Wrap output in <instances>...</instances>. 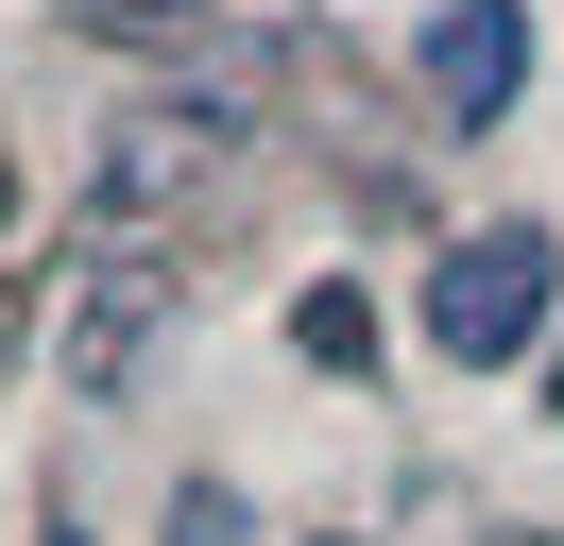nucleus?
I'll return each mask as SVG.
<instances>
[{"instance_id":"nucleus-8","label":"nucleus","mask_w":564,"mask_h":546,"mask_svg":"<svg viewBox=\"0 0 564 546\" xmlns=\"http://www.w3.org/2000/svg\"><path fill=\"white\" fill-rule=\"evenodd\" d=\"M52 546H86V529H52Z\"/></svg>"},{"instance_id":"nucleus-2","label":"nucleus","mask_w":564,"mask_h":546,"mask_svg":"<svg viewBox=\"0 0 564 546\" xmlns=\"http://www.w3.org/2000/svg\"><path fill=\"white\" fill-rule=\"evenodd\" d=\"M427 86H445L462 120H496V102L530 86V0H445V18H427Z\"/></svg>"},{"instance_id":"nucleus-1","label":"nucleus","mask_w":564,"mask_h":546,"mask_svg":"<svg viewBox=\"0 0 564 546\" xmlns=\"http://www.w3.org/2000/svg\"><path fill=\"white\" fill-rule=\"evenodd\" d=\"M547 291H564V239L547 222H496V239H462V256L427 273V341H445L462 375L530 359V341H547Z\"/></svg>"},{"instance_id":"nucleus-6","label":"nucleus","mask_w":564,"mask_h":546,"mask_svg":"<svg viewBox=\"0 0 564 546\" xmlns=\"http://www.w3.org/2000/svg\"><path fill=\"white\" fill-rule=\"evenodd\" d=\"M479 546H564V529H479Z\"/></svg>"},{"instance_id":"nucleus-7","label":"nucleus","mask_w":564,"mask_h":546,"mask_svg":"<svg viewBox=\"0 0 564 546\" xmlns=\"http://www.w3.org/2000/svg\"><path fill=\"white\" fill-rule=\"evenodd\" d=\"M547 410H564V375H547Z\"/></svg>"},{"instance_id":"nucleus-3","label":"nucleus","mask_w":564,"mask_h":546,"mask_svg":"<svg viewBox=\"0 0 564 546\" xmlns=\"http://www.w3.org/2000/svg\"><path fill=\"white\" fill-rule=\"evenodd\" d=\"M172 307V273L154 256H104V291H86V325H69V393H120L138 375V325Z\"/></svg>"},{"instance_id":"nucleus-5","label":"nucleus","mask_w":564,"mask_h":546,"mask_svg":"<svg viewBox=\"0 0 564 546\" xmlns=\"http://www.w3.org/2000/svg\"><path fill=\"white\" fill-rule=\"evenodd\" d=\"M172 546H240V495H223V478H188V495H172Z\"/></svg>"},{"instance_id":"nucleus-4","label":"nucleus","mask_w":564,"mask_h":546,"mask_svg":"<svg viewBox=\"0 0 564 546\" xmlns=\"http://www.w3.org/2000/svg\"><path fill=\"white\" fill-rule=\"evenodd\" d=\"M291 341H308L325 375H359V359H377V307H359V273H325V291H291Z\"/></svg>"}]
</instances>
